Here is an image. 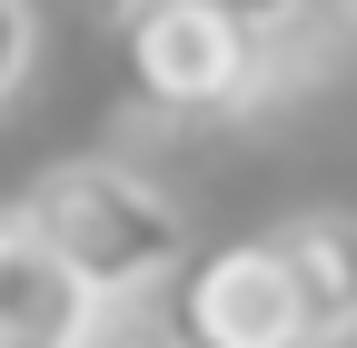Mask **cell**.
<instances>
[{
  "instance_id": "cell-4",
  "label": "cell",
  "mask_w": 357,
  "mask_h": 348,
  "mask_svg": "<svg viewBox=\"0 0 357 348\" xmlns=\"http://www.w3.org/2000/svg\"><path fill=\"white\" fill-rule=\"evenodd\" d=\"M100 319L109 309L60 269V249L20 209H0V348H89Z\"/></svg>"
},
{
  "instance_id": "cell-1",
  "label": "cell",
  "mask_w": 357,
  "mask_h": 348,
  "mask_svg": "<svg viewBox=\"0 0 357 348\" xmlns=\"http://www.w3.org/2000/svg\"><path fill=\"white\" fill-rule=\"evenodd\" d=\"M20 219L60 249V269L100 298V309H139L149 289L189 269V219L178 199L129 159H60L40 169V189L20 199Z\"/></svg>"
},
{
  "instance_id": "cell-6",
  "label": "cell",
  "mask_w": 357,
  "mask_h": 348,
  "mask_svg": "<svg viewBox=\"0 0 357 348\" xmlns=\"http://www.w3.org/2000/svg\"><path fill=\"white\" fill-rule=\"evenodd\" d=\"M218 20H229L258 60H278V70H318V40L337 20V0H208Z\"/></svg>"
},
{
  "instance_id": "cell-10",
  "label": "cell",
  "mask_w": 357,
  "mask_h": 348,
  "mask_svg": "<svg viewBox=\"0 0 357 348\" xmlns=\"http://www.w3.org/2000/svg\"><path fill=\"white\" fill-rule=\"evenodd\" d=\"M337 10H347V20H357V0H337Z\"/></svg>"
},
{
  "instance_id": "cell-3",
  "label": "cell",
  "mask_w": 357,
  "mask_h": 348,
  "mask_svg": "<svg viewBox=\"0 0 357 348\" xmlns=\"http://www.w3.org/2000/svg\"><path fill=\"white\" fill-rule=\"evenodd\" d=\"M159 328H169L178 348H307L298 298H288V279H278V259H268V239H238V249L189 259V269L169 279Z\"/></svg>"
},
{
  "instance_id": "cell-9",
  "label": "cell",
  "mask_w": 357,
  "mask_h": 348,
  "mask_svg": "<svg viewBox=\"0 0 357 348\" xmlns=\"http://www.w3.org/2000/svg\"><path fill=\"white\" fill-rule=\"evenodd\" d=\"M149 10H178V0H109V20L129 30V20H149Z\"/></svg>"
},
{
  "instance_id": "cell-5",
  "label": "cell",
  "mask_w": 357,
  "mask_h": 348,
  "mask_svg": "<svg viewBox=\"0 0 357 348\" xmlns=\"http://www.w3.org/2000/svg\"><path fill=\"white\" fill-rule=\"evenodd\" d=\"M268 259H278V279L298 298L307 348L357 338V209H298V219H278Z\"/></svg>"
},
{
  "instance_id": "cell-2",
  "label": "cell",
  "mask_w": 357,
  "mask_h": 348,
  "mask_svg": "<svg viewBox=\"0 0 357 348\" xmlns=\"http://www.w3.org/2000/svg\"><path fill=\"white\" fill-rule=\"evenodd\" d=\"M278 80H298V70L258 60L208 0H178V10H149V20L119 30V90H129V110L159 119V129L238 119L258 100H278Z\"/></svg>"
},
{
  "instance_id": "cell-7",
  "label": "cell",
  "mask_w": 357,
  "mask_h": 348,
  "mask_svg": "<svg viewBox=\"0 0 357 348\" xmlns=\"http://www.w3.org/2000/svg\"><path fill=\"white\" fill-rule=\"evenodd\" d=\"M30 60H40V10L30 0H0V100L30 80Z\"/></svg>"
},
{
  "instance_id": "cell-8",
  "label": "cell",
  "mask_w": 357,
  "mask_h": 348,
  "mask_svg": "<svg viewBox=\"0 0 357 348\" xmlns=\"http://www.w3.org/2000/svg\"><path fill=\"white\" fill-rule=\"evenodd\" d=\"M89 348H178V338H169V328H159L149 309H109V319H100V338H89Z\"/></svg>"
}]
</instances>
